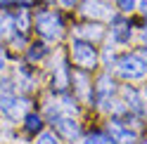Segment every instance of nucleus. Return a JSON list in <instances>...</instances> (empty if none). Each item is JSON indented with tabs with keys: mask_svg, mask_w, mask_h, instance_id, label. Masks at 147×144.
<instances>
[{
	"mask_svg": "<svg viewBox=\"0 0 147 144\" xmlns=\"http://www.w3.org/2000/svg\"><path fill=\"white\" fill-rule=\"evenodd\" d=\"M116 71L126 80H140L147 76V59L142 55H126L116 64Z\"/></svg>",
	"mask_w": 147,
	"mask_h": 144,
	"instance_id": "f257e3e1",
	"label": "nucleus"
},
{
	"mask_svg": "<svg viewBox=\"0 0 147 144\" xmlns=\"http://www.w3.org/2000/svg\"><path fill=\"white\" fill-rule=\"evenodd\" d=\"M26 102H19L14 95V87L10 80H0V109H3L10 118H19L24 113Z\"/></svg>",
	"mask_w": 147,
	"mask_h": 144,
	"instance_id": "f03ea898",
	"label": "nucleus"
},
{
	"mask_svg": "<svg viewBox=\"0 0 147 144\" xmlns=\"http://www.w3.org/2000/svg\"><path fill=\"white\" fill-rule=\"evenodd\" d=\"M71 57L78 66L83 69H93L97 64V52L93 47L90 40H83V38H74L71 40Z\"/></svg>",
	"mask_w": 147,
	"mask_h": 144,
	"instance_id": "7ed1b4c3",
	"label": "nucleus"
},
{
	"mask_svg": "<svg viewBox=\"0 0 147 144\" xmlns=\"http://www.w3.org/2000/svg\"><path fill=\"white\" fill-rule=\"evenodd\" d=\"M36 29L43 38L48 40H57L62 38V19L55 12H40L36 17Z\"/></svg>",
	"mask_w": 147,
	"mask_h": 144,
	"instance_id": "20e7f679",
	"label": "nucleus"
},
{
	"mask_svg": "<svg viewBox=\"0 0 147 144\" xmlns=\"http://www.w3.org/2000/svg\"><path fill=\"white\" fill-rule=\"evenodd\" d=\"M109 137H112L114 144H131V142H135V132L123 128V123L112 121L109 123Z\"/></svg>",
	"mask_w": 147,
	"mask_h": 144,
	"instance_id": "39448f33",
	"label": "nucleus"
},
{
	"mask_svg": "<svg viewBox=\"0 0 147 144\" xmlns=\"http://www.w3.org/2000/svg\"><path fill=\"white\" fill-rule=\"evenodd\" d=\"M55 128H57L67 139H76L78 137V125L74 118H69V116H57L55 118Z\"/></svg>",
	"mask_w": 147,
	"mask_h": 144,
	"instance_id": "423d86ee",
	"label": "nucleus"
},
{
	"mask_svg": "<svg viewBox=\"0 0 147 144\" xmlns=\"http://www.w3.org/2000/svg\"><path fill=\"white\" fill-rule=\"evenodd\" d=\"M109 7L105 5V3H100V0H86L83 3V12L86 17H109Z\"/></svg>",
	"mask_w": 147,
	"mask_h": 144,
	"instance_id": "0eeeda50",
	"label": "nucleus"
},
{
	"mask_svg": "<svg viewBox=\"0 0 147 144\" xmlns=\"http://www.w3.org/2000/svg\"><path fill=\"white\" fill-rule=\"evenodd\" d=\"M112 35H114V40H119V43H128V40H131V29H128V24L123 19H119V17H116Z\"/></svg>",
	"mask_w": 147,
	"mask_h": 144,
	"instance_id": "6e6552de",
	"label": "nucleus"
},
{
	"mask_svg": "<svg viewBox=\"0 0 147 144\" xmlns=\"http://www.w3.org/2000/svg\"><path fill=\"white\" fill-rule=\"evenodd\" d=\"M114 90V83H109V78L105 76V78H100V83H97V99H100V104L102 106H107V102H109V92Z\"/></svg>",
	"mask_w": 147,
	"mask_h": 144,
	"instance_id": "1a4fd4ad",
	"label": "nucleus"
},
{
	"mask_svg": "<svg viewBox=\"0 0 147 144\" xmlns=\"http://www.w3.org/2000/svg\"><path fill=\"white\" fill-rule=\"evenodd\" d=\"M100 35H102L100 26H81L78 29V38H83V40H97Z\"/></svg>",
	"mask_w": 147,
	"mask_h": 144,
	"instance_id": "9d476101",
	"label": "nucleus"
},
{
	"mask_svg": "<svg viewBox=\"0 0 147 144\" xmlns=\"http://www.w3.org/2000/svg\"><path fill=\"white\" fill-rule=\"evenodd\" d=\"M12 29H14V19H12L10 14H3V12H0V38L10 35Z\"/></svg>",
	"mask_w": 147,
	"mask_h": 144,
	"instance_id": "9b49d317",
	"label": "nucleus"
},
{
	"mask_svg": "<svg viewBox=\"0 0 147 144\" xmlns=\"http://www.w3.org/2000/svg\"><path fill=\"white\" fill-rule=\"evenodd\" d=\"M83 144H114V142H112V137H107V135L95 132V135H88Z\"/></svg>",
	"mask_w": 147,
	"mask_h": 144,
	"instance_id": "f8f14e48",
	"label": "nucleus"
},
{
	"mask_svg": "<svg viewBox=\"0 0 147 144\" xmlns=\"http://www.w3.org/2000/svg\"><path fill=\"white\" fill-rule=\"evenodd\" d=\"M74 80H76V87H78V92H81V97H83V99H88V80H86V76L83 73H76L74 76Z\"/></svg>",
	"mask_w": 147,
	"mask_h": 144,
	"instance_id": "ddd939ff",
	"label": "nucleus"
},
{
	"mask_svg": "<svg viewBox=\"0 0 147 144\" xmlns=\"http://www.w3.org/2000/svg\"><path fill=\"white\" fill-rule=\"evenodd\" d=\"M17 26H19V33L22 35L29 31V12H26V10L19 12V17H17Z\"/></svg>",
	"mask_w": 147,
	"mask_h": 144,
	"instance_id": "4468645a",
	"label": "nucleus"
},
{
	"mask_svg": "<svg viewBox=\"0 0 147 144\" xmlns=\"http://www.w3.org/2000/svg\"><path fill=\"white\" fill-rule=\"evenodd\" d=\"M40 116H29V118H26V130H29V132H36V130H40Z\"/></svg>",
	"mask_w": 147,
	"mask_h": 144,
	"instance_id": "2eb2a0df",
	"label": "nucleus"
},
{
	"mask_svg": "<svg viewBox=\"0 0 147 144\" xmlns=\"http://www.w3.org/2000/svg\"><path fill=\"white\" fill-rule=\"evenodd\" d=\"M67 71H64V66H57V80H55V85H57V90H64L67 87Z\"/></svg>",
	"mask_w": 147,
	"mask_h": 144,
	"instance_id": "dca6fc26",
	"label": "nucleus"
},
{
	"mask_svg": "<svg viewBox=\"0 0 147 144\" xmlns=\"http://www.w3.org/2000/svg\"><path fill=\"white\" fill-rule=\"evenodd\" d=\"M45 55V47H43V45H33V47L29 50V59L31 61H36V59H40Z\"/></svg>",
	"mask_w": 147,
	"mask_h": 144,
	"instance_id": "f3484780",
	"label": "nucleus"
},
{
	"mask_svg": "<svg viewBox=\"0 0 147 144\" xmlns=\"http://www.w3.org/2000/svg\"><path fill=\"white\" fill-rule=\"evenodd\" d=\"M19 80H22V90H31L33 87V80L26 71H19Z\"/></svg>",
	"mask_w": 147,
	"mask_h": 144,
	"instance_id": "a211bd4d",
	"label": "nucleus"
},
{
	"mask_svg": "<svg viewBox=\"0 0 147 144\" xmlns=\"http://www.w3.org/2000/svg\"><path fill=\"white\" fill-rule=\"evenodd\" d=\"M38 144H59V142H57V137H55L52 132H43L38 137Z\"/></svg>",
	"mask_w": 147,
	"mask_h": 144,
	"instance_id": "6ab92c4d",
	"label": "nucleus"
},
{
	"mask_svg": "<svg viewBox=\"0 0 147 144\" xmlns=\"http://www.w3.org/2000/svg\"><path fill=\"white\" fill-rule=\"evenodd\" d=\"M119 7L123 12H131V10H135V0H119Z\"/></svg>",
	"mask_w": 147,
	"mask_h": 144,
	"instance_id": "aec40b11",
	"label": "nucleus"
},
{
	"mask_svg": "<svg viewBox=\"0 0 147 144\" xmlns=\"http://www.w3.org/2000/svg\"><path fill=\"white\" fill-rule=\"evenodd\" d=\"M10 3H22V5H29L31 0H0V5H10Z\"/></svg>",
	"mask_w": 147,
	"mask_h": 144,
	"instance_id": "412c9836",
	"label": "nucleus"
},
{
	"mask_svg": "<svg viewBox=\"0 0 147 144\" xmlns=\"http://www.w3.org/2000/svg\"><path fill=\"white\" fill-rule=\"evenodd\" d=\"M5 69V52H3V47H0V71Z\"/></svg>",
	"mask_w": 147,
	"mask_h": 144,
	"instance_id": "4be33fe9",
	"label": "nucleus"
},
{
	"mask_svg": "<svg viewBox=\"0 0 147 144\" xmlns=\"http://www.w3.org/2000/svg\"><path fill=\"white\" fill-rule=\"evenodd\" d=\"M140 10H142V14L147 17V0H140Z\"/></svg>",
	"mask_w": 147,
	"mask_h": 144,
	"instance_id": "5701e85b",
	"label": "nucleus"
},
{
	"mask_svg": "<svg viewBox=\"0 0 147 144\" xmlns=\"http://www.w3.org/2000/svg\"><path fill=\"white\" fill-rule=\"evenodd\" d=\"M76 0H62V5H74Z\"/></svg>",
	"mask_w": 147,
	"mask_h": 144,
	"instance_id": "b1692460",
	"label": "nucleus"
},
{
	"mask_svg": "<svg viewBox=\"0 0 147 144\" xmlns=\"http://www.w3.org/2000/svg\"><path fill=\"white\" fill-rule=\"evenodd\" d=\"M142 40H145V43H147V31H145V33H142Z\"/></svg>",
	"mask_w": 147,
	"mask_h": 144,
	"instance_id": "393cba45",
	"label": "nucleus"
}]
</instances>
